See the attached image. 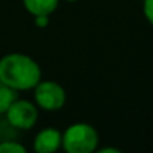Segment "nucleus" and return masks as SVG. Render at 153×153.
Segmentation results:
<instances>
[{
  "instance_id": "423d86ee",
  "label": "nucleus",
  "mask_w": 153,
  "mask_h": 153,
  "mask_svg": "<svg viewBox=\"0 0 153 153\" xmlns=\"http://www.w3.org/2000/svg\"><path fill=\"white\" fill-rule=\"evenodd\" d=\"M24 9L32 15H51L56 12L60 0H21Z\"/></svg>"
},
{
  "instance_id": "7ed1b4c3",
  "label": "nucleus",
  "mask_w": 153,
  "mask_h": 153,
  "mask_svg": "<svg viewBox=\"0 0 153 153\" xmlns=\"http://www.w3.org/2000/svg\"><path fill=\"white\" fill-rule=\"evenodd\" d=\"M33 99L39 110L59 111L66 104V90L54 80H41L33 87Z\"/></svg>"
},
{
  "instance_id": "6e6552de",
  "label": "nucleus",
  "mask_w": 153,
  "mask_h": 153,
  "mask_svg": "<svg viewBox=\"0 0 153 153\" xmlns=\"http://www.w3.org/2000/svg\"><path fill=\"white\" fill-rule=\"evenodd\" d=\"M0 153H27V149L15 140L0 141Z\"/></svg>"
},
{
  "instance_id": "9b49d317",
  "label": "nucleus",
  "mask_w": 153,
  "mask_h": 153,
  "mask_svg": "<svg viewBox=\"0 0 153 153\" xmlns=\"http://www.w3.org/2000/svg\"><path fill=\"white\" fill-rule=\"evenodd\" d=\"M96 152L99 153H120V149H116V147H102V149H96Z\"/></svg>"
},
{
  "instance_id": "0eeeda50",
  "label": "nucleus",
  "mask_w": 153,
  "mask_h": 153,
  "mask_svg": "<svg viewBox=\"0 0 153 153\" xmlns=\"http://www.w3.org/2000/svg\"><path fill=\"white\" fill-rule=\"evenodd\" d=\"M18 98V92L11 89L8 84H5L0 80V116H3L9 105Z\"/></svg>"
},
{
  "instance_id": "f03ea898",
  "label": "nucleus",
  "mask_w": 153,
  "mask_h": 153,
  "mask_svg": "<svg viewBox=\"0 0 153 153\" xmlns=\"http://www.w3.org/2000/svg\"><path fill=\"white\" fill-rule=\"evenodd\" d=\"M99 147V134L84 122L69 125L62 132V149L66 153H93Z\"/></svg>"
},
{
  "instance_id": "f8f14e48",
  "label": "nucleus",
  "mask_w": 153,
  "mask_h": 153,
  "mask_svg": "<svg viewBox=\"0 0 153 153\" xmlns=\"http://www.w3.org/2000/svg\"><path fill=\"white\" fill-rule=\"evenodd\" d=\"M63 2H68V3H75V2H80V0H63Z\"/></svg>"
},
{
  "instance_id": "20e7f679",
  "label": "nucleus",
  "mask_w": 153,
  "mask_h": 153,
  "mask_svg": "<svg viewBox=\"0 0 153 153\" xmlns=\"http://www.w3.org/2000/svg\"><path fill=\"white\" fill-rule=\"evenodd\" d=\"M8 125L18 131H30L39 119V108L29 99L17 98L3 114Z\"/></svg>"
},
{
  "instance_id": "1a4fd4ad",
  "label": "nucleus",
  "mask_w": 153,
  "mask_h": 153,
  "mask_svg": "<svg viewBox=\"0 0 153 153\" xmlns=\"http://www.w3.org/2000/svg\"><path fill=\"white\" fill-rule=\"evenodd\" d=\"M143 14L150 26H153V0H143Z\"/></svg>"
},
{
  "instance_id": "f257e3e1",
  "label": "nucleus",
  "mask_w": 153,
  "mask_h": 153,
  "mask_svg": "<svg viewBox=\"0 0 153 153\" xmlns=\"http://www.w3.org/2000/svg\"><path fill=\"white\" fill-rule=\"evenodd\" d=\"M0 80L15 92L33 90L42 80V69L29 54L9 53L0 57Z\"/></svg>"
},
{
  "instance_id": "9d476101",
  "label": "nucleus",
  "mask_w": 153,
  "mask_h": 153,
  "mask_svg": "<svg viewBox=\"0 0 153 153\" xmlns=\"http://www.w3.org/2000/svg\"><path fill=\"white\" fill-rule=\"evenodd\" d=\"M33 23L38 29H45L50 24V15H36L33 17Z\"/></svg>"
},
{
  "instance_id": "39448f33",
  "label": "nucleus",
  "mask_w": 153,
  "mask_h": 153,
  "mask_svg": "<svg viewBox=\"0 0 153 153\" xmlns=\"http://www.w3.org/2000/svg\"><path fill=\"white\" fill-rule=\"evenodd\" d=\"M59 149H62V132L54 126L41 129L33 138V150L36 153H54Z\"/></svg>"
}]
</instances>
